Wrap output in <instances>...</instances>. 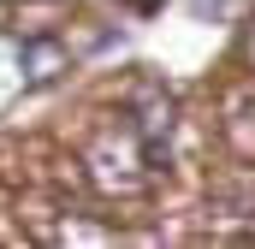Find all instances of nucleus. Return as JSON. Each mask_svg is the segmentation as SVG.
Instances as JSON below:
<instances>
[{"mask_svg": "<svg viewBox=\"0 0 255 249\" xmlns=\"http://www.w3.org/2000/svg\"><path fill=\"white\" fill-rule=\"evenodd\" d=\"M130 6H136V12H154V6H160V0H130Z\"/></svg>", "mask_w": 255, "mask_h": 249, "instance_id": "obj_1", "label": "nucleus"}]
</instances>
